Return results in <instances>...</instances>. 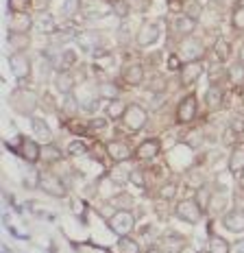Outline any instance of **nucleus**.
Returning a JSON list of instances; mask_svg holds the SVG:
<instances>
[{"label": "nucleus", "mask_w": 244, "mask_h": 253, "mask_svg": "<svg viewBox=\"0 0 244 253\" xmlns=\"http://www.w3.org/2000/svg\"><path fill=\"white\" fill-rule=\"evenodd\" d=\"M107 227H109L111 234H116L118 238L129 236L131 231H133V227H135V216H133L131 210H116L114 216H109Z\"/></svg>", "instance_id": "f257e3e1"}, {"label": "nucleus", "mask_w": 244, "mask_h": 253, "mask_svg": "<svg viewBox=\"0 0 244 253\" xmlns=\"http://www.w3.org/2000/svg\"><path fill=\"white\" fill-rule=\"evenodd\" d=\"M148 123V112L142 105L137 103H131L126 105V112L122 116V125H124L126 131H131V133H137V131H142Z\"/></svg>", "instance_id": "f03ea898"}, {"label": "nucleus", "mask_w": 244, "mask_h": 253, "mask_svg": "<svg viewBox=\"0 0 244 253\" xmlns=\"http://www.w3.org/2000/svg\"><path fill=\"white\" fill-rule=\"evenodd\" d=\"M203 210L199 208V203L194 199H181L174 205V216H177L181 223H188V225H196L201 218H203Z\"/></svg>", "instance_id": "7ed1b4c3"}, {"label": "nucleus", "mask_w": 244, "mask_h": 253, "mask_svg": "<svg viewBox=\"0 0 244 253\" xmlns=\"http://www.w3.org/2000/svg\"><path fill=\"white\" fill-rule=\"evenodd\" d=\"M162 38V22H157V20H148L137 29L135 33V44L140 46V48H151L153 44H157V40Z\"/></svg>", "instance_id": "20e7f679"}, {"label": "nucleus", "mask_w": 244, "mask_h": 253, "mask_svg": "<svg viewBox=\"0 0 244 253\" xmlns=\"http://www.w3.org/2000/svg\"><path fill=\"white\" fill-rule=\"evenodd\" d=\"M41 146L37 142V138H26V135H20V146L15 151H18V155L22 157L29 166H35L37 162H41Z\"/></svg>", "instance_id": "39448f33"}, {"label": "nucleus", "mask_w": 244, "mask_h": 253, "mask_svg": "<svg viewBox=\"0 0 244 253\" xmlns=\"http://www.w3.org/2000/svg\"><path fill=\"white\" fill-rule=\"evenodd\" d=\"M203 52H205V44L199 38L190 35V38H185L181 44H179V52H177V55L183 59V63H188V61L201 59V57H203Z\"/></svg>", "instance_id": "423d86ee"}, {"label": "nucleus", "mask_w": 244, "mask_h": 253, "mask_svg": "<svg viewBox=\"0 0 244 253\" xmlns=\"http://www.w3.org/2000/svg\"><path fill=\"white\" fill-rule=\"evenodd\" d=\"M203 72H205L203 59L183 63V68L179 70V77H181V85H183V87H194L196 83H199V79L203 77Z\"/></svg>", "instance_id": "0eeeda50"}, {"label": "nucleus", "mask_w": 244, "mask_h": 253, "mask_svg": "<svg viewBox=\"0 0 244 253\" xmlns=\"http://www.w3.org/2000/svg\"><path fill=\"white\" fill-rule=\"evenodd\" d=\"M40 190H44L48 197H55V199H66V197H68L66 183H63L57 175H52V172H41Z\"/></svg>", "instance_id": "6e6552de"}, {"label": "nucleus", "mask_w": 244, "mask_h": 253, "mask_svg": "<svg viewBox=\"0 0 244 253\" xmlns=\"http://www.w3.org/2000/svg\"><path fill=\"white\" fill-rule=\"evenodd\" d=\"M196 109H199V101H196L194 92L192 94H185V96L181 98V103L177 105V123L179 125H188L192 123V120L196 118Z\"/></svg>", "instance_id": "1a4fd4ad"}, {"label": "nucleus", "mask_w": 244, "mask_h": 253, "mask_svg": "<svg viewBox=\"0 0 244 253\" xmlns=\"http://www.w3.org/2000/svg\"><path fill=\"white\" fill-rule=\"evenodd\" d=\"M162 153V140L159 138H146L137 144V149L133 151V157L140 162H151Z\"/></svg>", "instance_id": "9d476101"}, {"label": "nucleus", "mask_w": 244, "mask_h": 253, "mask_svg": "<svg viewBox=\"0 0 244 253\" xmlns=\"http://www.w3.org/2000/svg\"><path fill=\"white\" fill-rule=\"evenodd\" d=\"M9 66H11V72L15 75L18 81H24V79H29L33 75V63H31V59L24 52H13V55L9 57Z\"/></svg>", "instance_id": "9b49d317"}, {"label": "nucleus", "mask_w": 244, "mask_h": 253, "mask_svg": "<svg viewBox=\"0 0 244 253\" xmlns=\"http://www.w3.org/2000/svg\"><path fill=\"white\" fill-rule=\"evenodd\" d=\"M105 151H107L109 160H114L116 164H124V162H129L131 157H133V151H131V146L126 144L124 140H111V142H107Z\"/></svg>", "instance_id": "f8f14e48"}, {"label": "nucleus", "mask_w": 244, "mask_h": 253, "mask_svg": "<svg viewBox=\"0 0 244 253\" xmlns=\"http://www.w3.org/2000/svg\"><path fill=\"white\" fill-rule=\"evenodd\" d=\"M9 33H22L29 35V31L33 29V18L29 11H13L9 13Z\"/></svg>", "instance_id": "ddd939ff"}, {"label": "nucleus", "mask_w": 244, "mask_h": 253, "mask_svg": "<svg viewBox=\"0 0 244 253\" xmlns=\"http://www.w3.org/2000/svg\"><path fill=\"white\" fill-rule=\"evenodd\" d=\"M220 223L227 231L233 234H244V212L242 210H229V212H222Z\"/></svg>", "instance_id": "4468645a"}, {"label": "nucleus", "mask_w": 244, "mask_h": 253, "mask_svg": "<svg viewBox=\"0 0 244 253\" xmlns=\"http://www.w3.org/2000/svg\"><path fill=\"white\" fill-rule=\"evenodd\" d=\"M122 83L131 85V87L142 85V83H144V66H142V63H131V66H126L124 72H122Z\"/></svg>", "instance_id": "2eb2a0df"}, {"label": "nucleus", "mask_w": 244, "mask_h": 253, "mask_svg": "<svg viewBox=\"0 0 244 253\" xmlns=\"http://www.w3.org/2000/svg\"><path fill=\"white\" fill-rule=\"evenodd\" d=\"M194 29H196V20L188 18L185 13L174 15V20H172V31H174L177 35H181V38H190V35L194 33Z\"/></svg>", "instance_id": "dca6fc26"}, {"label": "nucleus", "mask_w": 244, "mask_h": 253, "mask_svg": "<svg viewBox=\"0 0 244 253\" xmlns=\"http://www.w3.org/2000/svg\"><path fill=\"white\" fill-rule=\"evenodd\" d=\"M203 101L209 112H216V109H220L222 103H225V92H222L218 85H209L203 94Z\"/></svg>", "instance_id": "f3484780"}, {"label": "nucleus", "mask_w": 244, "mask_h": 253, "mask_svg": "<svg viewBox=\"0 0 244 253\" xmlns=\"http://www.w3.org/2000/svg\"><path fill=\"white\" fill-rule=\"evenodd\" d=\"M229 172L231 175H236V177H240L242 175V170H244V144H236L233 146V151H231V155H229Z\"/></svg>", "instance_id": "a211bd4d"}, {"label": "nucleus", "mask_w": 244, "mask_h": 253, "mask_svg": "<svg viewBox=\"0 0 244 253\" xmlns=\"http://www.w3.org/2000/svg\"><path fill=\"white\" fill-rule=\"evenodd\" d=\"M55 87H57V92H59L61 96H66V94H72V89H74V77L70 75V70H59V75L55 77Z\"/></svg>", "instance_id": "6ab92c4d"}, {"label": "nucleus", "mask_w": 244, "mask_h": 253, "mask_svg": "<svg viewBox=\"0 0 244 253\" xmlns=\"http://www.w3.org/2000/svg\"><path fill=\"white\" fill-rule=\"evenodd\" d=\"M207 251L209 253H231V245L227 238H222L218 234H209L207 238Z\"/></svg>", "instance_id": "aec40b11"}, {"label": "nucleus", "mask_w": 244, "mask_h": 253, "mask_svg": "<svg viewBox=\"0 0 244 253\" xmlns=\"http://www.w3.org/2000/svg\"><path fill=\"white\" fill-rule=\"evenodd\" d=\"M124 112H126V105L122 103V98H114V101H109L107 107H105V114H107L109 120H122Z\"/></svg>", "instance_id": "412c9836"}, {"label": "nucleus", "mask_w": 244, "mask_h": 253, "mask_svg": "<svg viewBox=\"0 0 244 253\" xmlns=\"http://www.w3.org/2000/svg\"><path fill=\"white\" fill-rule=\"evenodd\" d=\"M63 153L59 151V146L57 144H44L41 146V162H46V164H55V162H61Z\"/></svg>", "instance_id": "4be33fe9"}, {"label": "nucleus", "mask_w": 244, "mask_h": 253, "mask_svg": "<svg viewBox=\"0 0 244 253\" xmlns=\"http://www.w3.org/2000/svg\"><path fill=\"white\" fill-rule=\"evenodd\" d=\"M211 52H214V57L222 63V61H227L231 57V44L225 38H220V40H216V44H214V48H211Z\"/></svg>", "instance_id": "5701e85b"}, {"label": "nucleus", "mask_w": 244, "mask_h": 253, "mask_svg": "<svg viewBox=\"0 0 244 253\" xmlns=\"http://www.w3.org/2000/svg\"><path fill=\"white\" fill-rule=\"evenodd\" d=\"M9 46H11L13 52H24L31 46V40L29 35H22V33H9Z\"/></svg>", "instance_id": "b1692460"}, {"label": "nucleus", "mask_w": 244, "mask_h": 253, "mask_svg": "<svg viewBox=\"0 0 244 253\" xmlns=\"http://www.w3.org/2000/svg\"><path fill=\"white\" fill-rule=\"evenodd\" d=\"M77 61H79L77 50H74V48H61V55H59V63H57V68H59V70H70V68Z\"/></svg>", "instance_id": "393cba45"}, {"label": "nucleus", "mask_w": 244, "mask_h": 253, "mask_svg": "<svg viewBox=\"0 0 244 253\" xmlns=\"http://www.w3.org/2000/svg\"><path fill=\"white\" fill-rule=\"evenodd\" d=\"M31 125H33V131H35V138L37 140H46V142L50 140L52 133H50L48 125H46L41 118H31Z\"/></svg>", "instance_id": "a878e982"}, {"label": "nucleus", "mask_w": 244, "mask_h": 253, "mask_svg": "<svg viewBox=\"0 0 244 253\" xmlns=\"http://www.w3.org/2000/svg\"><path fill=\"white\" fill-rule=\"evenodd\" d=\"M98 94L100 96H107L109 101H114V98H118V94H120V85L116 81H105L98 85Z\"/></svg>", "instance_id": "bb28decb"}, {"label": "nucleus", "mask_w": 244, "mask_h": 253, "mask_svg": "<svg viewBox=\"0 0 244 253\" xmlns=\"http://www.w3.org/2000/svg\"><path fill=\"white\" fill-rule=\"evenodd\" d=\"M194 201L199 203V208L203 210H209V205H211V192H209V188L207 186H201L199 190H196V194H194Z\"/></svg>", "instance_id": "cd10ccee"}, {"label": "nucleus", "mask_w": 244, "mask_h": 253, "mask_svg": "<svg viewBox=\"0 0 244 253\" xmlns=\"http://www.w3.org/2000/svg\"><path fill=\"white\" fill-rule=\"evenodd\" d=\"M229 81L233 85H242L244 83V63L242 61H236L229 66Z\"/></svg>", "instance_id": "c85d7f7f"}, {"label": "nucleus", "mask_w": 244, "mask_h": 253, "mask_svg": "<svg viewBox=\"0 0 244 253\" xmlns=\"http://www.w3.org/2000/svg\"><path fill=\"white\" fill-rule=\"evenodd\" d=\"M116 249H118V253H140V245L129 236H122L118 245H116Z\"/></svg>", "instance_id": "c756f323"}, {"label": "nucleus", "mask_w": 244, "mask_h": 253, "mask_svg": "<svg viewBox=\"0 0 244 253\" xmlns=\"http://www.w3.org/2000/svg\"><path fill=\"white\" fill-rule=\"evenodd\" d=\"M37 31H41V33H46V35H52L57 31V24H55V18L48 13H44L41 15V20L37 22Z\"/></svg>", "instance_id": "7c9ffc66"}, {"label": "nucleus", "mask_w": 244, "mask_h": 253, "mask_svg": "<svg viewBox=\"0 0 244 253\" xmlns=\"http://www.w3.org/2000/svg\"><path fill=\"white\" fill-rule=\"evenodd\" d=\"M81 13V0H66L61 7V15L63 18H74V15Z\"/></svg>", "instance_id": "2f4dec72"}, {"label": "nucleus", "mask_w": 244, "mask_h": 253, "mask_svg": "<svg viewBox=\"0 0 244 253\" xmlns=\"http://www.w3.org/2000/svg\"><path fill=\"white\" fill-rule=\"evenodd\" d=\"M111 13H116L118 18H126V15L131 13V2L129 0H114L111 2Z\"/></svg>", "instance_id": "473e14b6"}, {"label": "nucleus", "mask_w": 244, "mask_h": 253, "mask_svg": "<svg viewBox=\"0 0 244 253\" xmlns=\"http://www.w3.org/2000/svg\"><path fill=\"white\" fill-rule=\"evenodd\" d=\"M231 24L236 31H244V4H236L231 11Z\"/></svg>", "instance_id": "72a5a7b5"}, {"label": "nucleus", "mask_w": 244, "mask_h": 253, "mask_svg": "<svg viewBox=\"0 0 244 253\" xmlns=\"http://www.w3.org/2000/svg\"><path fill=\"white\" fill-rule=\"evenodd\" d=\"M183 13L188 15V18H192V20H196V22H199L201 13H203V7H201V2H199V0H188V2H185Z\"/></svg>", "instance_id": "f704fd0d"}, {"label": "nucleus", "mask_w": 244, "mask_h": 253, "mask_svg": "<svg viewBox=\"0 0 244 253\" xmlns=\"http://www.w3.org/2000/svg\"><path fill=\"white\" fill-rule=\"evenodd\" d=\"M41 183V172L35 170V168H29V170L24 172V186L26 188H40Z\"/></svg>", "instance_id": "c9c22d12"}, {"label": "nucleus", "mask_w": 244, "mask_h": 253, "mask_svg": "<svg viewBox=\"0 0 244 253\" xmlns=\"http://www.w3.org/2000/svg\"><path fill=\"white\" fill-rule=\"evenodd\" d=\"M159 199H163V201H170V199H174V194H177V183L174 181H166L162 188H159Z\"/></svg>", "instance_id": "e433bc0d"}, {"label": "nucleus", "mask_w": 244, "mask_h": 253, "mask_svg": "<svg viewBox=\"0 0 244 253\" xmlns=\"http://www.w3.org/2000/svg\"><path fill=\"white\" fill-rule=\"evenodd\" d=\"M111 203L118 205V210H129L131 203H133V199H131V194L120 192V194H116V199H111Z\"/></svg>", "instance_id": "4c0bfd02"}, {"label": "nucleus", "mask_w": 244, "mask_h": 253, "mask_svg": "<svg viewBox=\"0 0 244 253\" xmlns=\"http://www.w3.org/2000/svg\"><path fill=\"white\" fill-rule=\"evenodd\" d=\"M83 153H87V144L83 140L77 138L68 144V155H83Z\"/></svg>", "instance_id": "58836bf2"}, {"label": "nucleus", "mask_w": 244, "mask_h": 253, "mask_svg": "<svg viewBox=\"0 0 244 253\" xmlns=\"http://www.w3.org/2000/svg\"><path fill=\"white\" fill-rule=\"evenodd\" d=\"M26 7H33V0H9V13L26 11Z\"/></svg>", "instance_id": "ea45409f"}, {"label": "nucleus", "mask_w": 244, "mask_h": 253, "mask_svg": "<svg viewBox=\"0 0 244 253\" xmlns=\"http://www.w3.org/2000/svg\"><path fill=\"white\" fill-rule=\"evenodd\" d=\"M144 170H137V168H133V170L129 172V181L131 183H135V186H140V188H144L146 186V179H144Z\"/></svg>", "instance_id": "a19ab883"}, {"label": "nucleus", "mask_w": 244, "mask_h": 253, "mask_svg": "<svg viewBox=\"0 0 244 253\" xmlns=\"http://www.w3.org/2000/svg\"><path fill=\"white\" fill-rule=\"evenodd\" d=\"M185 2L188 0H166V4H168V11L170 13H183V9H185Z\"/></svg>", "instance_id": "79ce46f5"}, {"label": "nucleus", "mask_w": 244, "mask_h": 253, "mask_svg": "<svg viewBox=\"0 0 244 253\" xmlns=\"http://www.w3.org/2000/svg\"><path fill=\"white\" fill-rule=\"evenodd\" d=\"M107 125H109V118H92V123H89V129L100 131V129H107Z\"/></svg>", "instance_id": "37998d69"}, {"label": "nucleus", "mask_w": 244, "mask_h": 253, "mask_svg": "<svg viewBox=\"0 0 244 253\" xmlns=\"http://www.w3.org/2000/svg\"><path fill=\"white\" fill-rule=\"evenodd\" d=\"M229 129H233L238 135H242L244 133V118H240V116H238V118H233L229 123Z\"/></svg>", "instance_id": "c03bdc74"}, {"label": "nucleus", "mask_w": 244, "mask_h": 253, "mask_svg": "<svg viewBox=\"0 0 244 253\" xmlns=\"http://www.w3.org/2000/svg\"><path fill=\"white\" fill-rule=\"evenodd\" d=\"M222 140H225V144H229L231 146V142L233 140H238V133L233 129H229V126H227V131H225V135H222Z\"/></svg>", "instance_id": "a18cd8bd"}, {"label": "nucleus", "mask_w": 244, "mask_h": 253, "mask_svg": "<svg viewBox=\"0 0 244 253\" xmlns=\"http://www.w3.org/2000/svg\"><path fill=\"white\" fill-rule=\"evenodd\" d=\"M52 2V0H33V7L35 9H41V11H46V7Z\"/></svg>", "instance_id": "49530a36"}, {"label": "nucleus", "mask_w": 244, "mask_h": 253, "mask_svg": "<svg viewBox=\"0 0 244 253\" xmlns=\"http://www.w3.org/2000/svg\"><path fill=\"white\" fill-rule=\"evenodd\" d=\"M233 253H244V242H238V245H236V251H233Z\"/></svg>", "instance_id": "de8ad7c7"}, {"label": "nucleus", "mask_w": 244, "mask_h": 253, "mask_svg": "<svg viewBox=\"0 0 244 253\" xmlns=\"http://www.w3.org/2000/svg\"><path fill=\"white\" fill-rule=\"evenodd\" d=\"M238 186H240V188L244 190V170H242V175L238 177Z\"/></svg>", "instance_id": "09e8293b"}, {"label": "nucleus", "mask_w": 244, "mask_h": 253, "mask_svg": "<svg viewBox=\"0 0 244 253\" xmlns=\"http://www.w3.org/2000/svg\"><path fill=\"white\" fill-rule=\"evenodd\" d=\"M146 253H163V251H159L157 247H151V249H146Z\"/></svg>", "instance_id": "8fccbe9b"}, {"label": "nucleus", "mask_w": 244, "mask_h": 253, "mask_svg": "<svg viewBox=\"0 0 244 253\" xmlns=\"http://www.w3.org/2000/svg\"><path fill=\"white\" fill-rule=\"evenodd\" d=\"M238 61H242V63H244V44L240 46V59H238Z\"/></svg>", "instance_id": "3c124183"}, {"label": "nucleus", "mask_w": 244, "mask_h": 253, "mask_svg": "<svg viewBox=\"0 0 244 253\" xmlns=\"http://www.w3.org/2000/svg\"><path fill=\"white\" fill-rule=\"evenodd\" d=\"M211 2H222V0H211Z\"/></svg>", "instance_id": "603ef678"}, {"label": "nucleus", "mask_w": 244, "mask_h": 253, "mask_svg": "<svg viewBox=\"0 0 244 253\" xmlns=\"http://www.w3.org/2000/svg\"><path fill=\"white\" fill-rule=\"evenodd\" d=\"M205 253H209V251H205Z\"/></svg>", "instance_id": "864d4df0"}]
</instances>
